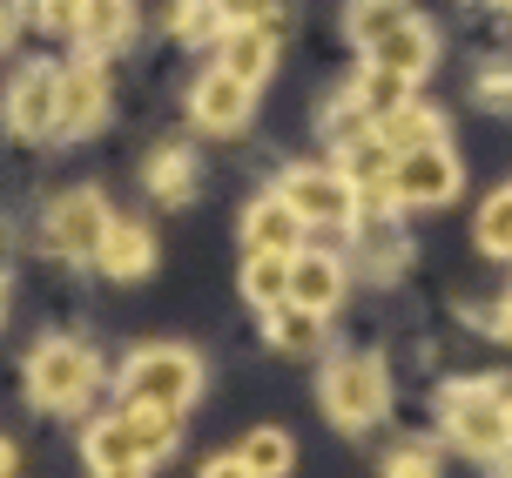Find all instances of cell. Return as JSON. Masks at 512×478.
I'll return each mask as SVG.
<instances>
[{"label":"cell","instance_id":"18","mask_svg":"<svg viewBox=\"0 0 512 478\" xmlns=\"http://www.w3.org/2000/svg\"><path fill=\"white\" fill-rule=\"evenodd\" d=\"M378 142L391 155H411V149H432V142H445V122H438L432 108H418V101H405V108H391L378 122Z\"/></svg>","mask_w":512,"mask_h":478},{"label":"cell","instance_id":"27","mask_svg":"<svg viewBox=\"0 0 512 478\" xmlns=\"http://www.w3.org/2000/svg\"><path fill=\"white\" fill-rule=\"evenodd\" d=\"M149 189H155V202H182V196H189V155L162 149L149 162Z\"/></svg>","mask_w":512,"mask_h":478},{"label":"cell","instance_id":"11","mask_svg":"<svg viewBox=\"0 0 512 478\" xmlns=\"http://www.w3.org/2000/svg\"><path fill=\"white\" fill-rule=\"evenodd\" d=\"M115 425H122V438H128L142 458H162V452L182 438V411H169V404H142V398H122Z\"/></svg>","mask_w":512,"mask_h":478},{"label":"cell","instance_id":"10","mask_svg":"<svg viewBox=\"0 0 512 478\" xmlns=\"http://www.w3.org/2000/svg\"><path fill=\"white\" fill-rule=\"evenodd\" d=\"M108 115V75L95 61H81V68H61V108H54V128H68V135H88V128H102Z\"/></svg>","mask_w":512,"mask_h":478},{"label":"cell","instance_id":"30","mask_svg":"<svg viewBox=\"0 0 512 478\" xmlns=\"http://www.w3.org/2000/svg\"><path fill=\"white\" fill-rule=\"evenodd\" d=\"M41 21H48L54 34H75V21H81V0H41Z\"/></svg>","mask_w":512,"mask_h":478},{"label":"cell","instance_id":"32","mask_svg":"<svg viewBox=\"0 0 512 478\" xmlns=\"http://www.w3.org/2000/svg\"><path fill=\"white\" fill-rule=\"evenodd\" d=\"M479 95H486V108H512V75H486Z\"/></svg>","mask_w":512,"mask_h":478},{"label":"cell","instance_id":"22","mask_svg":"<svg viewBox=\"0 0 512 478\" xmlns=\"http://www.w3.org/2000/svg\"><path fill=\"white\" fill-rule=\"evenodd\" d=\"M351 101H358L371 122H384L391 108H405V101H411V75H398V68H378V61H371V68H364V81L351 88Z\"/></svg>","mask_w":512,"mask_h":478},{"label":"cell","instance_id":"21","mask_svg":"<svg viewBox=\"0 0 512 478\" xmlns=\"http://www.w3.org/2000/svg\"><path fill=\"white\" fill-rule=\"evenodd\" d=\"M243 297H250L256 310H277V303L290 297V256L283 250H250V263H243Z\"/></svg>","mask_w":512,"mask_h":478},{"label":"cell","instance_id":"17","mask_svg":"<svg viewBox=\"0 0 512 478\" xmlns=\"http://www.w3.org/2000/svg\"><path fill=\"white\" fill-rule=\"evenodd\" d=\"M88 465H95V478H149V458L122 438V425H115V418L88 425Z\"/></svg>","mask_w":512,"mask_h":478},{"label":"cell","instance_id":"1","mask_svg":"<svg viewBox=\"0 0 512 478\" xmlns=\"http://www.w3.org/2000/svg\"><path fill=\"white\" fill-rule=\"evenodd\" d=\"M438 418H445V431L459 438L465 452H479V458H499L512 445L506 391H499V384H452V391L438 398Z\"/></svg>","mask_w":512,"mask_h":478},{"label":"cell","instance_id":"29","mask_svg":"<svg viewBox=\"0 0 512 478\" xmlns=\"http://www.w3.org/2000/svg\"><path fill=\"white\" fill-rule=\"evenodd\" d=\"M216 14H223V27H243V21L277 14V0H216Z\"/></svg>","mask_w":512,"mask_h":478},{"label":"cell","instance_id":"23","mask_svg":"<svg viewBox=\"0 0 512 478\" xmlns=\"http://www.w3.org/2000/svg\"><path fill=\"white\" fill-rule=\"evenodd\" d=\"M398 21H411V0H351V41H364V48H371V41H378V34H391V27Z\"/></svg>","mask_w":512,"mask_h":478},{"label":"cell","instance_id":"6","mask_svg":"<svg viewBox=\"0 0 512 478\" xmlns=\"http://www.w3.org/2000/svg\"><path fill=\"white\" fill-rule=\"evenodd\" d=\"M384 196L391 202H445V196H459V155L445 149V142L411 149V155H391Z\"/></svg>","mask_w":512,"mask_h":478},{"label":"cell","instance_id":"12","mask_svg":"<svg viewBox=\"0 0 512 478\" xmlns=\"http://www.w3.org/2000/svg\"><path fill=\"white\" fill-rule=\"evenodd\" d=\"M189 108H196V122H203V128L230 135V128H243V115H250V88H243V81H236L230 68H216V75L196 81Z\"/></svg>","mask_w":512,"mask_h":478},{"label":"cell","instance_id":"2","mask_svg":"<svg viewBox=\"0 0 512 478\" xmlns=\"http://www.w3.org/2000/svg\"><path fill=\"white\" fill-rule=\"evenodd\" d=\"M384 404H391V378H384L378 357H337L331 371H324V411H331V425L364 431L384 418Z\"/></svg>","mask_w":512,"mask_h":478},{"label":"cell","instance_id":"37","mask_svg":"<svg viewBox=\"0 0 512 478\" xmlns=\"http://www.w3.org/2000/svg\"><path fill=\"white\" fill-rule=\"evenodd\" d=\"M506 7H512V0H506Z\"/></svg>","mask_w":512,"mask_h":478},{"label":"cell","instance_id":"26","mask_svg":"<svg viewBox=\"0 0 512 478\" xmlns=\"http://www.w3.org/2000/svg\"><path fill=\"white\" fill-rule=\"evenodd\" d=\"M169 27H176L182 41H216L223 34V14H216V0H176L169 7Z\"/></svg>","mask_w":512,"mask_h":478},{"label":"cell","instance_id":"13","mask_svg":"<svg viewBox=\"0 0 512 478\" xmlns=\"http://www.w3.org/2000/svg\"><path fill=\"white\" fill-rule=\"evenodd\" d=\"M432 54H438V41H432V27H425V21H398L391 34L371 41V61H378V68H398V75H411V81L432 68Z\"/></svg>","mask_w":512,"mask_h":478},{"label":"cell","instance_id":"35","mask_svg":"<svg viewBox=\"0 0 512 478\" xmlns=\"http://www.w3.org/2000/svg\"><path fill=\"white\" fill-rule=\"evenodd\" d=\"M499 330H506V337H512V297H506V317H499Z\"/></svg>","mask_w":512,"mask_h":478},{"label":"cell","instance_id":"14","mask_svg":"<svg viewBox=\"0 0 512 478\" xmlns=\"http://www.w3.org/2000/svg\"><path fill=\"white\" fill-rule=\"evenodd\" d=\"M344 297V263H331V256H290V297L283 303H304V310H331V303Z\"/></svg>","mask_w":512,"mask_h":478},{"label":"cell","instance_id":"36","mask_svg":"<svg viewBox=\"0 0 512 478\" xmlns=\"http://www.w3.org/2000/svg\"><path fill=\"white\" fill-rule=\"evenodd\" d=\"M506 431H512V391H506Z\"/></svg>","mask_w":512,"mask_h":478},{"label":"cell","instance_id":"5","mask_svg":"<svg viewBox=\"0 0 512 478\" xmlns=\"http://www.w3.org/2000/svg\"><path fill=\"white\" fill-rule=\"evenodd\" d=\"M277 196L297 209V223H324V229L358 223V189L337 176V169H290Z\"/></svg>","mask_w":512,"mask_h":478},{"label":"cell","instance_id":"7","mask_svg":"<svg viewBox=\"0 0 512 478\" xmlns=\"http://www.w3.org/2000/svg\"><path fill=\"white\" fill-rule=\"evenodd\" d=\"M108 223H115V216L102 209V196L75 189V196L54 202V216H48V243H54L61 256H75V263H95V250H102Z\"/></svg>","mask_w":512,"mask_h":478},{"label":"cell","instance_id":"31","mask_svg":"<svg viewBox=\"0 0 512 478\" xmlns=\"http://www.w3.org/2000/svg\"><path fill=\"white\" fill-rule=\"evenodd\" d=\"M203 478H256V472L243 465V452H223V458H209V465H203Z\"/></svg>","mask_w":512,"mask_h":478},{"label":"cell","instance_id":"19","mask_svg":"<svg viewBox=\"0 0 512 478\" xmlns=\"http://www.w3.org/2000/svg\"><path fill=\"white\" fill-rule=\"evenodd\" d=\"M75 34L88 48H122L128 34H135V0H81Z\"/></svg>","mask_w":512,"mask_h":478},{"label":"cell","instance_id":"20","mask_svg":"<svg viewBox=\"0 0 512 478\" xmlns=\"http://www.w3.org/2000/svg\"><path fill=\"white\" fill-rule=\"evenodd\" d=\"M270 344L283 357H310L324 344V310H304V303H277L270 310Z\"/></svg>","mask_w":512,"mask_h":478},{"label":"cell","instance_id":"25","mask_svg":"<svg viewBox=\"0 0 512 478\" xmlns=\"http://www.w3.org/2000/svg\"><path fill=\"white\" fill-rule=\"evenodd\" d=\"M479 250L512 263V189L486 196V209H479Z\"/></svg>","mask_w":512,"mask_h":478},{"label":"cell","instance_id":"9","mask_svg":"<svg viewBox=\"0 0 512 478\" xmlns=\"http://www.w3.org/2000/svg\"><path fill=\"white\" fill-rule=\"evenodd\" d=\"M277 27L283 14H263V21H243V27H223V68H230L243 88L270 75V61H277Z\"/></svg>","mask_w":512,"mask_h":478},{"label":"cell","instance_id":"24","mask_svg":"<svg viewBox=\"0 0 512 478\" xmlns=\"http://www.w3.org/2000/svg\"><path fill=\"white\" fill-rule=\"evenodd\" d=\"M243 465H250L256 478H283L290 472V438H283L277 425L250 431V438H243Z\"/></svg>","mask_w":512,"mask_h":478},{"label":"cell","instance_id":"3","mask_svg":"<svg viewBox=\"0 0 512 478\" xmlns=\"http://www.w3.org/2000/svg\"><path fill=\"white\" fill-rule=\"evenodd\" d=\"M196 391H203V364L189 351H176V344H155V351L128 357V371H122V398H142V404L182 411Z\"/></svg>","mask_w":512,"mask_h":478},{"label":"cell","instance_id":"8","mask_svg":"<svg viewBox=\"0 0 512 478\" xmlns=\"http://www.w3.org/2000/svg\"><path fill=\"white\" fill-rule=\"evenodd\" d=\"M54 108H61V68H21L7 81V128L14 135H48L54 128Z\"/></svg>","mask_w":512,"mask_h":478},{"label":"cell","instance_id":"33","mask_svg":"<svg viewBox=\"0 0 512 478\" xmlns=\"http://www.w3.org/2000/svg\"><path fill=\"white\" fill-rule=\"evenodd\" d=\"M7 41H14V7L0 0V48H7Z\"/></svg>","mask_w":512,"mask_h":478},{"label":"cell","instance_id":"16","mask_svg":"<svg viewBox=\"0 0 512 478\" xmlns=\"http://www.w3.org/2000/svg\"><path fill=\"white\" fill-rule=\"evenodd\" d=\"M95 263H102L115 283H128V277H142L155 263V243H149V229L142 223H108V236H102V250H95Z\"/></svg>","mask_w":512,"mask_h":478},{"label":"cell","instance_id":"4","mask_svg":"<svg viewBox=\"0 0 512 478\" xmlns=\"http://www.w3.org/2000/svg\"><path fill=\"white\" fill-rule=\"evenodd\" d=\"M27 391H34V404L41 411H75V404H88V391H95V357L81 351V344H41L34 351V364H27Z\"/></svg>","mask_w":512,"mask_h":478},{"label":"cell","instance_id":"34","mask_svg":"<svg viewBox=\"0 0 512 478\" xmlns=\"http://www.w3.org/2000/svg\"><path fill=\"white\" fill-rule=\"evenodd\" d=\"M14 472V445H7V438H0V478Z\"/></svg>","mask_w":512,"mask_h":478},{"label":"cell","instance_id":"28","mask_svg":"<svg viewBox=\"0 0 512 478\" xmlns=\"http://www.w3.org/2000/svg\"><path fill=\"white\" fill-rule=\"evenodd\" d=\"M384 478H438V465H432V452H391Z\"/></svg>","mask_w":512,"mask_h":478},{"label":"cell","instance_id":"15","mask_svg":"<svg viewBox=\"0 0 512 478\" xmlns=\"http://www.w3.org/2000/svg\"><path fill=\"white\" fill-rule=\"evenodd\" d=\"M243 243L250 250H297L304 243V223H297V209L283 196H263V202H250V216H243Z\"/></svg>","mask_w":512,"mask_h":478}]
</instances>
